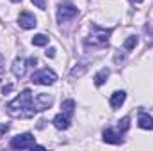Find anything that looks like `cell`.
I'll return each instance as SVG.
<instances>
[{
  "label": "cell",
  "instance_id": "6da1fadb",
  "mask_svg": "<svg viewBox=\"0 0 153 151\" xmlns=\"http://www.w3.org/2000/svg\"><path fill=\"white\" fill-rule=\"evenodd\" d=\"M5 110L14 119H30V117H34V114L38 112V110L34 107V96H32L30 89L22 91L13 101L7 103Z\"/></svg>",
  "mask_w": 153,
  "mask_h": 151
},
{
  "label": "cell",
  "instance_id": "7a4b0ae2",
  "mask_svg": "<svg viewBox=\"0 0 153 151\" xmlns=\"http://www.w3.org/2000/svg\"><path fill=\"white\" fill-rule=\"evenodd\" d=\"M111 34H112L111 29H100L98 25H91V32H89V36L85 38V44H87V46H89V44H91V46H103V44L109 43Z\"/></svg>",
  "mask_w": 153,
  "mask_h": 151
},
{
  "label": "cell",
  "instance_id": "3957f363",
  "mask_svg": "<svg viewBox=\"0 0 153 151\" xmlns=\"http://www.w3.org/2000/svg\"><path fill=\"white\" fill-rule=\"evenodd\" d=\"M76 14H78V9L71 2H61L57 7V21L59 23H66V21L73 20Z\"/></svg>",
  "mask_w": 153,
  "mask_h": 151
},
{
  "label": "cell",
  "instance_id": "277c9868",
  "mask_svg": "<svg viewBox=\"0 0 153 151\" xmlns=\"http://www.w3.org/2000/svg\"><path fill=\"white\" fill-rule=\"evenodd\" d=\"M36 146V139L32 133H22V135H16L13 137L11 141V148L14 150H32Z\"/></svg>",
  "mask_w": 153,
  "mask_h": 151
},
{
  "label": "cell",
  "instance_id": "5b68a950",
  "mask_svg": "<svg viewBox=\"0 0 153 151\" xmlns=\"http://www.w3.org/2000/svg\"><path fill=\"white\" fill-rule=\"evenodd\" d=\"M55 80H57V75L50 68H45V70H39L36 73H32V82L38 85H52Z\"/></svg>",
  "mask_w": 153,
  "mask_h": 151
},
{
  "label": "cell",
  "instance_id": "8992f818",
  "mask_svg": "<svg viewBox=\"0 0 153 151\" xmlns=\"http://www.w3.org/2000/svg\"><path fill=\"white\" fill-rule=\"evenodd\" d=\"M52 103H53V96H52V94L39 93V94L34 96V107H36V110H38V112H43V110L50 109V107H52Z\"/></svg>",
  "mask_w": 153,
  "mask_h": 151
},
{
  "label": "cell",
  "instance_id": "52a82bcc",
  "mask_svg": "<svg viewBox=\"0 0 153 151\" xmlns=\"http://www.w3.org/2000/svg\"><path fill=\"white\" fill-rule=\"evenodd\" d=\"M18 25H20L22 29H25V30H30V29H34V27L38 25V20H36V16H34L32 13L23 11V13L20 14V18H18Z\"/></svg>",
  "mask_w": 153,
  "mask_h": 151
},
{
  "label": "cell",
  "instance_id": "ba28073f",
  "mask_svg": "<svg viewBox=\"0 0 153 151\" xmlns=\"http://www.w3.org/2000/svg\"><path fill=\"white\" fill-rule=\"evenodd\" d=\"M102 139H103V142H107V144H123V137H121V133L116 132V130H111V128L103 130Z\"/></svg>",
  "mask_w": 153,
  "mask_h": 151
},
{
  "label": "cell",
  "instance_id": "9c48e42d",
  "mask_svg": "<svg viewBox=\"0 0 153 151\" xmlns=\"http://www.w3.org/2000/svg\"><path fill=\"white\" fill-rule=\"evenodd\" d=\"M27 64H29V61H25V59H22V57H16L14 59V62H13V75L18 76V78H22V76H25V71H27Z\"/></svg>",
  "mask_w": 153,
  "mask_h": 151
},
{
  "label": "cell",
  "instance_id": "30bf717a",
  "mask_svg": "<svg viewBox=\"0 0 153 151\" xmlns=\"http://www.w3.org/2000/svg\"><path fill=\"white\" fill-rule=\"evenodd\" d=\"M70 123H71V115H68L66 112H61L53 117V126L57 130H68Z\"/></svg>",
  "mask_w": 153,
  "mask_h": 151
},
{
  "label": "cell",
  "instance_id": "8fae6325",
  "mask_svg": "<svg viewBox=\"0 0 153 151\" xmlns=\"http://www.w3.org/2000/svg\"><path fill=\"white\" fill-rule=\"evenodd\" d=\"M137 124H139V128H143V130H153V117L146 112H139Z\"/></svg>",
  "mask_w": 153,
  "mask_h": 151
},
{
  "label": "cell",
  "instance_id": "7c38bea8",
  "mask_svg": "<svg viewBox=\"0 0 153 151\" xmlns=\"http://www.w3.org/2000/svg\"><path fill=\"white\" fill-rule=\"evenodd\" d=\"M125 100H126V93L125 91H116L111 96V107L112 109H119L125 103Z\"/></svg>",
  "mask_w": 153,
  "mask_h": 151
},
{
  "label": "cell",
  "instance_id": "4fadbf2b",
  "mask_svg": "<svg viewBox=\"0 0 153 151\" xmlns=\"http://www.w3.org/2000/svg\"><path fill=\"white\" fill-rule=\"evenodd\" d=\"M109 75H111V70L109 68H102L96 75L93 76V80H94V85L96 87H100V85H103L105 82H107V78H109Z\"/></svg>",
  "mask_w": 153,
  "mask_h": 151
},
{
  "label": "cell",
  "instance_id": "5bb4252c",
  "mask_svg": "<svg viewBox=\"0 0 153 151\" xmlns=\"http://www.w3.org/2000/svg\"><path fill=\"white\" fill-rule=\"evenodd\" d=\"M137 44H139V38H137V36H130V38L125 39V43H123L125 50H134Z\"/></svg>",
  "mask_w": 153,
  "mask_h": 151
},
{
  "label": "cell",
  "instance_id": "9a60e30c",
  "mask_svg": "<svg viewBox=\"0 0 153 151\" xmlns=\"http://www.w3.org/2000/svg\"><path fill=\"white\" fill-rule=\"evenodd\" d=\"M32 44H34V46H46V44H48V36H45V34H36V36L32 38Z\"/></svg>",
  "mask_w": 153,
  "mask_h": 151
},
{
  "label": "cell",
  "instance_id": "2e32d148",
  "mask_svg": "<svg viewBox=\"0 0 153 151\" xmlns=\"http://www.w3.org/2000/svg\"><path fill=\"white\" fill-rule=\"evenodd\" d=\"M128 128H130V117L126 115V117H123V119L117 123V132H119V133H125V132H128Z\"/></svg>",
  "mask_w": 153,
  "mask_h": 151
},
{
  "label": "cell",
  "instance_id": "e0dca14e",
  "mask_svg": "<svg viewBox=\"0 0 153 151\" xmlns=\"http://www.w3.org/2000/svg\"><path fill=\"white\" fill-rule=\"evenodd\" d=\"M61 109H62V112H66L68 115H71V114H73V109H75V101H73V100H66V101H62Z\"/></svg>",
  "mask_w": 153,
  "mask_h": 151
},
{
  "label": "cell",
  "instance_id": "ac0fdd59",
  "mask_svg": "<svg viewBox=\"0 0 153 151\" xmlns=\"http://www.w3.org/2000/svg\"><path fill=\"white\" fill-rule=\"evenodd\" d=\"M85 70H87V66H85V64H78V66H75V68L70 71V75L73 76V78H75V76L78 78V76H82L84 73H85Z\"/></svg>",
  "mask_w": 153,
  "mask_h": 151
},
{
  "label": "cell",
  "instance_id": "d6986e66",
  "mask_svg": "<svg viewBox=\"0 0 153 151\" xmlns=\"http://www.w3.org/2000/svg\"><path fill=\"white\" fill-rule=\"evenodd\" d=\"M30 2H32L38 9H45V5H46V2H45V0H30Z\"/></svg>",
  "mask_w": 153,
  "mask_h": 151
},
{
  "label": "cell",
  "instance_id": "ffe728a7",
  "mask_svg": "<svg viewBox=\"0 0 153 151\" xmlns=\"http://www.w3.org/2000/svg\"><path fill=\"white\" fill-rule=\"evenodd\" d=\"M7 130H9V124H0V137H4Z\"/></svg>",
  "mask_w": 153,
  "mask_h": 151
},
{
  "label": "cell",
  "instance_id": "44dd1931",
  "mask_svg": "<svg viewBox=\"0 0 153 151\" xmlns=\"http://www.w3.org/2000/svg\"><path fill=\"white\" fill-rule=\"evenodd\" d=\"M46 57H50V59L55 57V48H48V50H46Z\"/></svg>",
  "mask_w": 153,
  "mask_h": 151
},
{
  "label": "cell",
  "instance_id": "7402d4cb",
  "mask_svg": "<svg viewBox=\"0 0 153 151\" xmlns=\"http://www.w3.org/2000/svg\"><path fill=\"white\" fill-rule=\"evenodd\" d=\"M11 91H13V85H11V84H9V85H5V87L2 89V93H4V94H5V93H11Z\"/></svg>",
  "mask_w": 153,
  "mask_h": 151
},
{
  "label": "cell",
  "instance_id": "603a6c76",
  "mask_svg": "<svg viewBox=\"0 0 153 151\" xmlns=\"http://www.w3.org/2000/svg\"><path fill=\"white\" fill-rule=\"evenodd\" d=\"M2 73H4V59L0 55V80H2Z\"/></svg>",
  "mask_w": 153,
  "mask_h": 151
},
{
  "label": "cell",
  "instance_id": "cb8c5ba5",
  "mask_svg": "<svg viewBox=\"0 0 153 151\" xmlns=\"http://www.w3.org/2000/svg\"><path fill=\"white\" fill-rule=\"evenodd\" d=\"M130 2H134V4H141L143 0H130Z\"/></svg>",
  "mask_w": 153,
  "mask_h": 151
},
{
  "label": "cell",
  "instance_id": "d4e9b609",
  "mask_svg": "<svg viewBox=\"0 0 153 151\" xmlns=\"http://www.w3.org/2000/svg\"><path fill=\"white\" fill-rule=\"evenodd\" d=\"M11 2H14V4H18V2H22V0H11Z\"/></svg>",
  "mask_w": 153,
  "mask_h": 151
}]
</instances>
